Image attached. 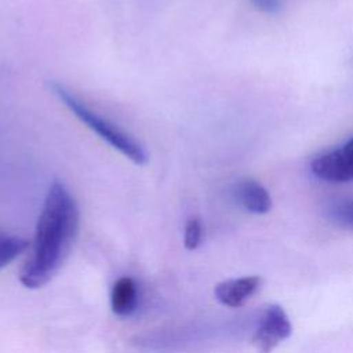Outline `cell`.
Listing matches in <instances>:
<instances>
[{"label":"cell","instance_id":"obj_1","mask_svg":"<svg viewBox=\"0 0 353 353\" xmlns=\"http://www.w3.org/2000/svg\"><path fill=\"white\" fill-rule=\"evenodd\" d=\"M79 207L66 186L54 181L40 211L30 252L19 270L23 287L47 284L61 269L79 230Z\"/></svg>","mask_w":353,"mask_h":353},{"label":"cell","instance_id":"obj_2","mask_svg":"<svg viewBox=\"0 0 353 353\" xmlns=\"http://www.w3.org/2000/svg\"><path fill=\"white\" fill-rule=\"evenodd\" d=\"M48 90L90 130H92L99 138H102L113 149L119 150L123 156L130 159L135 164H145L148 154L143 146L125 130L116 123L97 113L73 91L58 81H48Z\"/></svg>","mask_w":353,"mask_h":353},{"label":"cell","instance_id":"obj_3","mask_svg":"<svg viewBox=\"0 0 353 353\" xmlns=\"http://www.w3.org/2000/svg\"><path fill=\"white\" fill-rule=\"evenodd\" d=\"M292 334V324L285 310L277 303L265 305L256 320L252 345L259 352H272Z\"/></svg>","mask_w":353,"mask_h":353},{"label":"cell","instance_id":"obj_4","mask_svg":"<svg viewBox=\"0 0 353 353\" xmlns=\"http://www.w3.org/2000/svg\"><path fill=\"white\" fill-rule=\"evenodd\" d=\"M310 172L324 182L345 183L353 181V137L343 145L313 157Z\"/></svg>","mask_w":353,"mask_h":353},{"label":"cell","instance_id":"obj_5","mask_svg":"<svg viewBox=\"0 0 353 353\" xmlns=\"http://www.w3.org/2000/svg\"><path fill=\"white\" fill-rule=\"evenodd\" d=\"M262 283L261 276L228 279L215 285L214 295L223 306L237 309L244 306L261 290Z\"/></svg>","mask_w":353,"mask_h":353},{"label":"cell","instance_id":"obj_6","mask_svg":"<svg viewBox=\"0 0 353 353\" xmlns=\"http://www.w3.org/2000/svg\"><path fill=\"white\" fill-rule=\"evenodd\" d=\"M232 194L237 204L251 214L263 215L272 208L270 193L254 178L239 179L232 188Z\"/></svg>","mask_w":353,"mask_h":353},{"label":"cell","instance_id":"obj_7","mask_svg":"<svg viewBox=\"0 0 353 353\" xmlns=\"http://www.w3.org/2000/svg\"><path fill=\"white\" fill-rule=\"evenodd\" d=\"M138 305V291L135 281L123 276L116 280L110 292V307L112 312L120 317L130 316L135 312Z\"/></svg>","mask_w":353,"mask_h":353},{"label":"cell","instance_id":"obj_8","mask_svg":"<svg viewBox=\"0 0 353 353\" xmlns=\"http://www.w3.org/2000/svg\"><path fill=\"white\" fill-rule=\"evenodd\" d=\"M324 216L334 226L353 232V197L330 200L324 205Z\"/></svg>","mask_w":353,"mask_h":353},{"label":"cell","instance_id":"obj_9","mask_svg":"<svg viewBox=\"0 0 353 353\" xmlns=\"http://www.w3.org/2000/svg\"><path fill=\"white\" fill-rule=\"evenodd\" d=\"M203 240V223L199 216H189L185 223L183 244L186 250H196Z\"/></svg>","mask_w":353,"mask_h":353},{"label":"cell","instance_id":"obj_10","mask_svg":"<svg viewBox=\"0 0 353 353\" xmlns=\"http://www.w3.org/2000/svg\"><path fill=\"white\" fill-rule=\"evenodd\" d=\"M252 4L266 14H276L281 8V0H251Z\"/></svg>","mask_w":353,"mask_h":353}]
</instances>
